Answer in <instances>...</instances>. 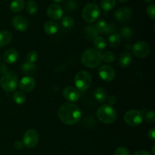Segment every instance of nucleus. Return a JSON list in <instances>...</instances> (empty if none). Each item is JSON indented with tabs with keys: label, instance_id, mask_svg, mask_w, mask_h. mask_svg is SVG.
<instances>
[{
	"label": "nucleus",
	"instance_id": "f257e3e1",
	"mask_svg": "<svg viewBox=\"0 0 155 155\" xmlns=\"http://www.w3.org/2000/svg\"><path fill=\"white\" fill-rule=\"evenodd\" d=\"M58 117L65 125H74L80 120L82 111L80 107L73 103H64L58 110Z\"/></svg>",
	"mask_w": 155,
	"mask_h": 155
},
{
	"label": "nucleus",
	"instance_id": "f03ea898",
	"mask_svg": "<svg viewBox=\"0 0 155 155\" xmlns=\"http://www.w3.org/2000/svg\"><path fill=\"white\" fill-rule=\"evenodd\" d=\"M101 61V53L95 48H89L86 50L82 55V62L86 67L94 68L99 66Z\"/></svg>",
	"mask_w": 155,
	"mask_h": 155
},
{
	"label": "nucleus",
	"instance_id": "7ed1b4c3",
	"mask_svg": "<svg viewBox=\"0 0 155 155\" xmlns=\"http://www.w3.org/2000/svg\"><path fill=\"white\" fill-rule=\"evenodd\" d=\"M97 117L101 122L106 124H113L117 119L114 109L108 104H103L97 110Z\"/></svg>",
	"mask_w": 155,
	"mask_h": 155
},
{
	"label": "nucleus",
	"instance_id": "20e7f679",
	"mask_svg": "<svg viewBox=\"0 0 155 155\" xmlns=\"http://www.w3.org/2000/svg\"><path fill=\"white\" fill-rule=\"evenodd\" d=\"M18 84V77L13 72H8L3 74L0 80L1 87L2 88L3 90L7 92H12L16 90Z\"/></svg>",
	"mask_w": 155,
	"mask_h": 155
},
{
	"label": "nucleus",
	"instance_id": "39448f33",
	"mask_svg": "<svg viewBox=\"0 0 155 155\" xmlns=\"http://www.w3.org/2000/svg\"><path fill=\"white\" fill-rule=\"evenodd\" d=\"M100 15V8L96 4L89 3L85 5L82 12V17L87 23H92L96 21Z\"/></svg>",
	"mask_w": 155,
	"mask_h": 155
},
{
	"label": "nucleus",
	"instance_id": "423d86ee",
	"mask_svg": "<svg viewBox=\"0 0 155 155\" xmlns=\"http://www.w3.org/2000/svg\"><path fill=\"white\" fill-rule=\"evenodd\" d=\"M74 83L78 90L85 92L92 84V77L87 71H80L76 75Z\"/></svg>",
	"mask_w": 155,
	"mask_h": 155
},
{
	"label": "nucleus",
	"instance_id": "0eeeda50",
	"mask_svg": "<svg viewBox=\"0 0 155 155\" xmlns=\"http://www.w3.org/2000/svg\"><path fill=\"white\" fill-rule=\"evenodd\" d=\"M124 121L131 127H136L143 121V114L137 110H131L127 111L124 117Z\"/></svg>",
	"mask_w": 155,
	"mask_h": 155
},
{
	"label": "nucleus",
	"instance_id": "6e6552de",
	"mask_svg": "<svg viewBox=\"0 0 155 155\" xmlns=\"http://www.w3.org/2000/svg\"><path fill=\"white\" fill-rule=\"evenodd\" d=\"M39 139V134L36 130H29L24 133L23 137V143L27 148H33L37 145Z\"/></svg>",
	"mask_w": 155,
	"mask_h": 155
},
{
	"label": "nucleus",
	"instance_id": "1a4fd4ad",
	"mask_svg": "<svg viewBox=\"0 0 155 155\" xmlns=\"http://www.w3.org/2000/svg\"><path fill=\"white\" fill-rule=\"evenodd\" d=\"M132 48L134 55L139 58H144L150 53L149 45L143 41H139L135 43Z\"/></svg>",
	"mask_w": 155,
	"mask_h": 155
},
{
	"label": "nucleus",
	"instance_id": "9d476101",
	"mask_svg": "<svg viewBox=\"0 0 155 155\" xmlns=\"http://www.w3.org/2000/svg\"><path fill=\"white\" fill-rule=\"evenodd\" d=\"M99 77L106 82H110L114 79L115 71L114 69L110 65H102L98 70Z\"/></svg>",
	"mask_w": 155,
	"mask_h": 155
},
{
	"label": "nucleus",
	"instance_id": "9b49d317",
	"mask_svg": "<svg viewBox=\"0 0 155 155\" xmlns=\"http://www.w3.org/2000/svg\"><path fill=\"white\" fill-rule=\"evenodd\" d=\"M63 96L68 101L71 102H75L80 98V92L77 88H74L73 86H68L64 89Z\"/></svg>",
	"mask_w": 155,
	"mask_h": 155
},
{
	"label": "nucleus",
	"instance_id": "f8f14e48",
	"mask_svg": "<svg viewBox=\"0 0 155 155\" xmlns=\"http://www.w3.org/2000/svg\"><path fill=\"white\" fill-rule=\"evenodd\" d=\"M132 15H133V12L128 7L121 8L117 10L114 13L115 18L121 23L130 21L132 18Z\"/></svg>",
	"mask_w": 155,
	"mask_h": 155
},
{
	"label": "nucleus",
	"instance_id": "ddd939ff",
	"mask_svg": "<svg viewBox=\"0 0 155 155\" xmlns=\"http://www.w3.org/2000/svg\"><path fill=\"white\" fill-rule=\"evenodd\" d=\"M63 13L64 12L62 8L57 4L51 5L47 9V15L48 18L54 21L61 19L63 16Z\"/></svg>",
	"mask_w": 155,
	"mask_h": 155
},
{
	"label": "nucleus",
	"instance_id": "4468645a",
	"mask_svg": "<svg viewBox=\"0 0 155 155\" xmlns=\"http://www.w3.org/2000/svg\"><path fill=\"white\" fill-rule=\"evenodd\" d=\"M36 86V81L31 77H24L21 80L19 87L22 92H31Z\"/></svg>",
	"mask_w": 155,
	"mask_h": 155
},
{
	"label": "nucleus",
	"instance_id": "2eb2a0df",
	"mask_svg": "<svg viewBox=\"0 0 155 155\" xmlns=\"http://www.w3.org/2000/svg\"><path fill=\"white\" fill-rule=\"evenodd\" d=\"M12 25L17 30L21 32H24L28 28V21L25 18L20 15L15 16L12 20Z\"/></svg>",
	"mask_w": 155,
	"mask_h": 155
},
{
	"label": "nucleus",
	"instance_id": "dca6fc26",
	"mask_svg": "<svg viewBox=\"0 0 155 155\" xmlns=\"http://www.w3.org/2000/svg\"><path fill=\"white\" fill-rule=\"evenodd\" d=\"M18 52L15 49H8L4 53L3 60L7 64H14L18 60Z\"/></svg>",
	"mask_w": 155,
	"mask_h": 155
},
{
	"label": "nucleus",
	"instance_id": "f3484780",
	"mask_svg": "<svg viewBox=\"0 0 155 155\" xmlns=\"http://www.w3.org/2000/svg\"><path fill=\"white\" fill-rule=\"evenodd\" d=\"M133 61L132 54L130 52H124L119 58V64L122 68H128Z\"/></svg>",
	"mask_w": 155,
	"mask_h": 155
},
{
	"label": "nucleus",
	"instance_id": "a211bd4d",
	"mask_svg": "<svg viewBox=\"0 0 155 155\" xmlns=\"http://www.w3.org/2000/svg\"><path fill=\"white\" fill-rule=\"evenodd\" d=\"M44 30L48 35L55 34L58 30V25L57 23L52 21H47L44 25Z\"/></svg>",
	"mask_w": 155,
	"mask_h": 155
},
{
	"label": "nucleus",
	"instance_id": "6ab92c4d",
	"mask_svg": "<svg viewBox=\"0 0 155 155\" xmlns=\"http://www.w3.org/2000/svg\"><path fill=\"white\" fill-rule=\"evenodd\" d=\"M12 39V34L9 31H0V47L8 45Z\"/></svg>",
	"mask_w": 155,
	"mask_h": 155
},
{
	"label": "nucleus",
	"instance_id": "aec40b11",
	"mask_svg": "<svg viewBox=\"0 0 155 155\" xmlns=\"http://www.w3.org/2000/svg\"><path fill=\"white\" fill-rule=\"evenodd\" d=\"M94 98L98 102H104L107 98V93L103 88H98L94 92Z\"/></svg>",
	"mask_w": 155,
	"mask_h": 155
},
{
	"label": "nucleus",
	"instance_id": "412c9836",
	"mask_svg": "<svg viewBox=\"0 0 155 155\" xmlns=\"http://www.w3.org/2000/svg\"><path fill=\"white\" fill-rule=\"evenodd\" d=\"M121 41H122V38H121L120 35L118 33H112L108 38L109 44L113 48H117V46H119L121 43Z\"/></svg>",
	"mask_w": 155,
	"mask_h": 155
},
{
	"label": "nucleus",
	"instance_id": "4be33fe9",
	"mask_svg": "<svg viewBox=\"0 0 155 155\" xmlns=\"http://www.w3.org/2000/svg\"><path fill=\"white\" fill-rule=\"evenodd\" d=\"M24 0H14L10 5V9L13 12H21L24 9Z\"/></svg>",
	"mask_w": 155,
	"mask_h": 155
},
{
	"label": "nucleus",
	"instance_id": "5701e85b",
	"mask_svg": "<svg viewBox=\"0 0 155 155\" xmlns=\"http://www.w3.org/2000/svg\"><path fill=\"white\" fill-rule=\"evenodd\" d=\"M21 71L25 74H33L36 72V67L33 64L29 63V62H24L21 65Z\"/></svg>",
	"mask_w": 155,
	"mask_h": 155
},
{
	"label": "nucleus",
	"instance_id": "b1692460",
	"mask_svg": "<svg viewBox=\"0 0 155 155\" xmlns=\"http://www.w3.org/2000/svg\"><path fill=\"white\" fill-rule=\"evenodd\" d=\"M94 46L96 48V50L101 51L104 49L107 46V41L105 39L101 36H97L96 38L94 39Z\"/></svg>",
	"mask_w": 155,
	"mask_h": 155
},
{
	"label": "nucleus",
	"instance_id": "393cba45",
	"mask_svg": "<svg viewBox=\"0 0 155 155\" xmlns=\"http://www.w3.org/2000/svg\"><path fill=\"white\" fill-rule=\"evenodd\" d=\"M116 0H101V7L104 12H110L114 8Z\"/></svg>",
	"mask_w": 155,
	"mask_h": 155
},
{
	"label": "nucleus",
	"instance_id": "a878e982",
	"mask_svg": "<svg viewBox=\"0 0 155 155\" xmlns=\"http://www.w3.org/2000/svg\"><path fill=\"white\" fill-rule=\"evenodd\" d=\"M133 35H134V32H133V30L130 27H124L121 29L120 36L124 38V39H127V40L131 39L133 37Z\"/></svg>",
	"mask_w": 155,
	"mask_h": 155
},
{
	"label": "nucleus",
	"instance_id": "bb28decb",
	"mask_svg": "<svg viewBox=\"0 0 155 155\" xmlns=\"http://www.w3.org/2000/svg\"><path fill=\"white\" fill-rule=\"evenodd\" d=\"M13 99L16 104H22L26 101V95H24V92H21V91H18L14 93Z\"/></svg>",
	"mask_w": 155,
	"mask_h": 155
},
{
	"label": "nucleus",
	"instance_id": "cd10ccee",
	"mask_svg": "<svg viewBox=\"0 0 155 155\" xmlns=\"http://www.w3.org/2000/svg\"><path fill=\"white\" fill-rule=\"evenodd\" d=\"M85 36L89 39H95L98 36V32L95 30V27L93 26H87L85 29Z\"/></svg>",
	"mask_w": 155,
	"mask_h": 155
},
{
	"label": "nucleus",
	"instance_id": "c85d7f7f",
	"mask_svg": "<svg viewBox=\"0 0 155 155\" xmlns=\"http://www.w3.org/2000/svg\"><path fill=\"white\" fill-rule=\"evenodd\" d=\"M107 26H108V24H107V22H106L105 21H104V20H99V21L97 22V24H95V30H96V31L98 32V33H105L106 30H107Z\"/></svg>",
	"mask_w": 155,
	"mask_h": 155
},
{
	"label": "nucleus",
	"instance_id": "c756f323",
	"mask_svg": "<svg viewBox=\"0 0 155 155\" xmlns=\"http://www.w3.org/2000/svg\"><path fill=\"white\" fill-rule=\"evenodd\" d=\"M115 54L112 51H107L104 54H101V60L105 63H112L115 60Z\"/></svg>",
	"mask_w": 155,
	"mask_h": 155
},
{
	"label": "nucleus",
	"instance_id": "7c9ffc66",
	"mask_svg": "<svg viewBox=\"0 0 155 155\" xmlns=\"http://www.w3.org/2000/svg\"><path fill=\"white\" fill-rule=\"evenodd\" d=\"M38 11V5L35 2L30 1L27 5V12L30 15H34L37 13Z\"/></svg>",
	"mask_w": 155,
	"mask_h": 155
},
{
	"label": "nucleus",
	"instance_id": "2f4dec72",
	"mask_svg": "<svg viewBox=\"0 0 155 155\" xmlns=\"http://www.w3.org/2000/svg\"><path fill=\"white\" fill-rule=\"evenodd\" d=\"M74 21L72 18L69 16H66V17H64L62 18V21H61V24L64 28H71V27L74 26Z\"/></svg>",
	"mask_w": 155,
	"mask_h": 155
},
{
	"label": "nucleus",
	"instance_id": "473e14b6",
	"mask_svg": "<svg viewBox=\"0 0 155 155\" xmlns=\"http://www.w3.org/2000/svg\"><path fill=\"white\" fill-rule=\"evenodd\" d=\"M38 59V54L36 51H30V52H28L27 55V61L29 63L33 64L34 62H36Z\"/></svg>",
	"mask_w": 155,
	"mask_h": 155
},
{
	"label": "nucleus",
	"instance_id": "72a5a7b5",
	"mask_svg": "<svg viewBox=\"0 0 155 155\" xmlns=\"http://www.w3.org/2000/svg\"><path fill=\"white\" fill-rule=\"evenodd\" d=\"M114 155H130L128 149L124 147H119L114 151Z\"/></svg>",
	"mask_w": 155,
	"mask_h": 155
},
{
	"label": "nucleus",
	"instance_id": "f704fd0d",
	"mask_svg": "<svg viewBox=\"0 0 155 155\" xmlns=\"http://www.w3.org/2000/svg\"><path fill=\"white\" fill-rule=\"evenodd\" d=\"M145 120H146L147 122L151 123V124H153V123L155 122V113L154 110H149L146 114Z\"/></svg>",
	"mask_w": 155,
	"mask_h": 155
},
{
	"label": "nucleus",
	"instance_id": "c9c22d12",
	"mask_svg": "<svg viewBox=\"0 0 155 155\" xmlns=\"http://www.w3.org/2000/svg\"><path fill=\"white\" fill-rule=\"evenodd\" d=\"M147 15L151 18L154 19L155 18V5L154 4H151L147 8Z\"/></svg>",
	"mask_w": 155,
	"mask_h": 155
},
{
	"label": "nucleus",
	"instance_id": "e433bc0d",
	"mask_svg": "<svg viewBox=\"0 0 155 155\" xmlns=\"http://www.w3.org/2000/svg\"><path fill=\"white\" fill-rule=\"evenodd\" d=\"M24 147V143L21 141L18 140L15 142V148H16L17 150H21L22 149V148Z\"/></svg>",
	"mask_w": 155,
	"mask_h": 155
},
{
	"label": "nucleus",
	"instance_id": "4c0bfd02",
	"mask_svg": "<svg viewBox=\"0 0 155 155\" xmlns=\"http://www.w3.org/2000/svg\"><path fill=\"white\" fill-rule=\"evenodd\" d=\"M115 31H116V27H115L114 25H111V24H110V25L107 26V30H106L105 33H108L109 34V33H112Z\"/></svg>",
	"mask_w": 155,
	"mask_h": 155
},
{
	"label": "nucleus",
	"instance_id": "58836bf2",
	"mask_svg": "<svg viewBox=\"0 0 155 155\" xmlns=\"http://www.w3.org/2000/svg\"><path fill=\"white\" fill-rule=\"evenodd\" d=\"M148 136H149V138L151 139V140H154V139H155V130H154V128L151 129V130H149V132H148Z\"/></svg>",
	"mask_w": 155,
	"mask_h": 155
},
{
	"label": "nucleus",
	"instance_id": "ea45409f",
	"mask_svg": "<svg viewBox=\"0 0 155 155\" xmlns=\"http://www.w3.org/2000/svg\"><path fill=\"white\" fill-rule=\"evenodd\" d=\"M107 101H108V103L110 104H114L117 102V98L114 95H111V96L107 98Z\"/></svg>",
	"mask_w": 155,
	"mask_h": 155
},
{
	"label": "nucleus",
	"instance_id": "a19ab883",
	"mask_svg": "<svg viewBox=\"0 0 155 155\" xmlns=\"http://www.w3.org/2000/svg\"><path fill=\"white\" fill-rule=\"evenodd\" d=\"M133 155H151L148 151H145V150H140V151H136Z\"/></svg>",
	"mask_w": 155,
	"mask_h": 155
},
{
	"label": "nucleus",
	"instance_id": "79ce46f5",
	"mask_svg": "<svg viewBox=\"0 0 155 155\" xmlns=\"http://www.w3.org/2000/svg\"><path fill=\"white\" fill-rule=\"evenodd\" d=\"M52 1L55 3H61V2H62L64 0H52Z\"/></svg>",
	"mask_w": 155,
	"mask_h": 155
},
{
	"label": "nucleus",
	"instance_id": "37998d69",
	"mask_svg": "<svg viewBox=\"0 0 155 155\" xmlns=\"http://www.w3.org/2000/svg\"><path fill=\"white\" fill-rule=\"evenodd\" d=\"M144 1H145V2H146V3H150V2H151L153 0H144Z\"/></svg>",
	"mask_w": 155,
	"mask_h": 155
},
{
	"label": "nucleus",
	"instance_id": "c03bdc74",
	"mask_svg": "<svg viewBox=\"0 0 155 155\" xmlns=\"http://www.w3.org/2000/svg\"><path fill=\"white\" fill-rule=\"evenodd\" d=\"M118 1L120 2H127V0H118Z\"/></svg>",
	"mask_w": 155,
	"mask_h": 155
},
{
	"label": "nucleus",
	"instance_id": "a18cd8bd",
	"mask_svg": "<svg viewBox=\"0 0 155 155\" xmlns=\"http://www.w3.org/2000/svg\"><path fill=\"white\" fill-rule=\"evenodd\" d=\"M153 154H155V152H154V146L153 147Z\"/></svg>",
	"mask_w": 155,
	"mask_h": 155
},
{
	"label": "nucleus",
	"instance_id": "49530a36",
	"mask_svg": "<svg viewBox=\"0 0 155 155\" xmlns=\"http://www.w3.org/2000/svg\"><path fill=\"white\" fill-rule=\"evenodd\" d=\"M30 1H32V0H30Z\"/></svg>",
	"mask_w": 155,
	"mask_h": 155
}]
</instances>
